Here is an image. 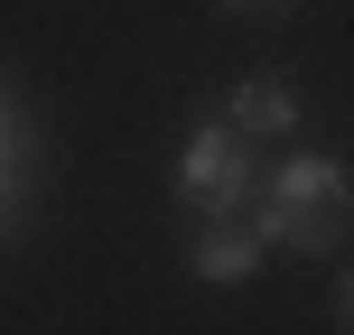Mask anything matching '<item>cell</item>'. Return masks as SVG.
<instances>
[{"mask_svg": "<svg viewBox=\"0 0 354 335\" xmlns=\"http://www.w3.org/2000/svg\"><path fill=\"white\" fill-rule=\"evenodd\" d=\"M345 214H354V168L326 159V149H280L270 159V186L252 205V224L289 251H336L345 242Z\"/></svg>", "mask_w": 354, "mask_h": 335, "instance_id": "cell-1", "label": "cell"}, {"mask_svg": "<svg viewBox=\"0 0 354 335\" xmlns=\"http://www.w3.org/2000/svg\"><path fill=\"white\" fill-rule=\"evenodd\" d=\"M270 186V168L252 159V140L224 122V112H196L187 149H177V205L196 214V224H224V214H252Z\"/></svg>", "mask_w": 354, "mask_h": 335, "instance_id": "cell-2", "label": "cell"}, {"mask_svg": "<svg viewBox=\"0 0 354 335\" xmlns=\"http://www.w3.org/2000/svg\"><path fill=\"white\" fill-rule=\"evenodd\" d=\"M261 251H270V233L252 224V214H224V224H196L187 233V270L214 280V289H243L252 270H261Z\"/></svg>", "mask_w": 354, "mask_h": 335, "instance_id": "cell-3", "label": "cell"}, {"mask_svg": "<svg viewBox=\"0 0 354 335\" xmlns=\"http://www.w3.org/2000/svg\"><path fill=\"white\" fill-rule=\"evenodd\" d=\"M224 122L243 131V140H280V131H299V84H280V75H243V84L224 93Z\"/></svg>", "mask_w": 354, "mask_h": 335, "instance_id": "cell-4", "label": "cell"}, {"mask_svg": "<svg viewBox=\"0 0 354 335\" xmlns=\"http://www.w3.org/2000/svg\"><path fill=\"white\" fill-rule=\"evenodd\" d=\"M0 195H10V224L28 214V195H37V122H28V93L10 84V177H0Z\"/></svg>", "mask_w": 354, "mask_h": 335, "instance_id": "cell-5", "label": "cell"}, {"mask_svg": "<svg viewBox=\"0 0 354 335\" xmlns=\"http://www.w3.org/2000/svg\"><path fill=\"white\" fill-rule=\"evenodd\" d=\"M214 10H233V19H270V10H299V0H214Z\"/></svg>", "mask_w": 354, "mask_h": 335, "instance_id": "cell-6", "label": "cell"}, {"mask_svg": "<svg viewBox=\"0 0 354 335\" xmlns=\"http://www.w3.org/2000/svg\"><path fill=\"white\" fill-rule=\"evenodd\" d=\"M336 317H345V335H354V270H345V289H336Z\"/></svg>", "mask_w": 354, "mask_h": 335, "instance_id": "cell-7", "label": "cell"}]
</instances>
